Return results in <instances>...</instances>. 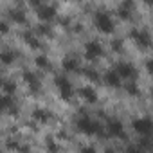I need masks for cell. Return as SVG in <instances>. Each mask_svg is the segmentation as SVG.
I'll use <instances>...</instances> for the list:
<instances>
[{"mask_svg": "<svg viewBox=\"0 0 153 153\" xmlns=\"http://www.w3.org/2000/svg\"><path fill=\"white\" fill-rule=\"evenodd\" d=\"M78 128L83 131V133H99L101 131V126L94 121V119H90V117H81L79 121H78Z\"/></svg>", "mask_w": 153, "mask_h": 153, "instance_id": "1", "label": "cell"}, {"mask_svg": "<svg viewBox=\"0 0 153 153\" xmlns=\"http://www.w3.org/2000/svg\"><path fill=\"white\" fill-rule=\"evenodd\" d=\"M96 25H97V29H101L103 33H110L112 29H114V22H112V18H110V15L108 13H96Z\"/></svg>", "mask_w": 153, "mask_h": 153, "instance_id": "2", "label": "cell"}, {"mask_svg": "<svg viewBox=\"0 0 153 153\" xmlns=\"http://www.w3.org/2000/svg\"><path fill=\"white\" fill-rule=\"evenodd\" d=\"M56 85H58L63 99H70L72 97V87H70V81L67 79V76H58V78H56Z\"/></svg>", "mask_w": 153, "mask_h": 153, "instance_id": "3", "label": "cell"}, {"mask_svg": "<svg viewBox=\"0 0 153 153\" xmlns=\"http://www.w3.org/2000/svg\"><path fill=\"white\" fill-rule=\"evenodd\" d=\"M101 54H103V47H101L99 42H88V43L85 45V56H87L88 59H96V58H99Z\"/></svg>", "mask_w": 153, "mask_h": 153, "instance_id": "4", "label": "cell"}, {"mask_svg": "<svg viewBox=\"0 0 153 153\" xmlns=\"http://www.w3.org/2000/svg\"><path fill=\"white\" fill-rule=\"evenodd\" d=\"M115 72H117V76L119 78H131V76L135 74V68L130 65V63H119L117 65V68H115Z\"/></svg>", "mask_w": 153, "mask_h": 153, "instance_id": "5", "label": "cell"}, {"mask_svg": "<svg viewBox=\"0 0 153 153\" xmlns=\"http://www.w3.org/2000/svg\"><path fill=\"white\" fill-rule=\"evenodd\" d=\"M108 133H110V135H115V137H123V135H124L123 123L117 121V119H112V121L108 123Z\"/></svg>", "mask_w": 153, "mask_h": 153, "instance_id": "6", "label": "cell"}, {"mask_svg": "<svg viewBox=\"0 0 153 153\" xmlns=\"http://www.w3.org/2000/svg\"><path fill=\"white\" fill-rule=\"evenodd\" d=\"M34 6L38 7V15H40L43 20H51V18L56 15V11H54L52 6H43V4H34Z\"/></svg>", "mask_w": 153, "mask_h": 153, "instance_id": "7", "label": "cell"}, {"mask_svg": "<svg viewBox=\"0 0 153 153\" xmlns=\"http://www.w3.org/2000/svg\"><path fill=\"white\" fill-rule=\"evenodd\" d=\"M133 128H135L139 133H148V131L151 130V121H149L148 117H142V119H139V121L133 123Z\"/></svg>", "mask_w": 153, "mask_h": 153, "instance_id": "8", "label": "cell"}, {"mask_svg": "<svg viewBox=\"0 0 153 153\" xmlns=\"http://www.w3.org/2000/svg\"><path fill=\"white\" fill-rule=\"evenodd\" d=\"M131 36L142 45V47H148L149 45V33L148 31H142V29H139V31H133L131 33Z\"/></svg>", "mask_w": 153, "mask_h": 153, "instance_id": "9", "label": "cell"}, {"mask_svg": "<svg viewBox=\"0 0 153 153\" xmlns=\"http://www.w3.org/2000/svg\"><path fill=\"white\" fill-rule=\"evenodd\" d=\"M105 81H106L108 85H112V87H117V85L121 83V78L117 76L115 70H110V72H106V76H105Z\"/></svg>", "mask_w": 153, "mask_h": 153, "instance_id": "10", "label": "cell"}, {"mask_svg": "<svg viewBox=\"0 0 153 153\" xmlns=\"http://www.w3.org/2000/svg\"><path fill=\"white\" fill-rule=\"evenodd\" d=\"M81 96L85 97V101H88V103H94L96 101V90L92 88V87H85V88H81Z\"/></svg>", "mask_w": 153, "mask_h": 153, "instance_id": "11", "label": "cell"}, {"mask_svg": "<svg viewBox=\"0 0 153 153\" xmlns=\"http://www.w3.org/2000/svg\"><path fill=\"white\" fill-rule=\"evenodd\" d=\"M34 119L36 121H42V123H45V121H49L51 119V114L47 112V110H42V108H38V110H34Z\"/></svg>", "mask_w": 153, "mask_h": 153, "instance_id": "12", "label": "cell"}, {"mask_svg": "<svg viewBox=\"0 0 153 153\" xmlns=\"http://www.w3.org/2000/svg\"><path fill=\"white\" fill-rule=\"evenodd\" d=\"M63 67L67 70H76V68L79 67V63H78V59H76V58H67L65 63H63Z\"/></svg>", "mask_w": 153, "mask_h": 153, "instance_id": "13", "label": "cell"}, {"mask_svg": "<svg viewBox=\"0 0 153 153\" xmlns=\"http://www.w3.org/2000/svg\"><path fill=\"white\" fill-rule=\"evenodd\" d=\"M11 106V97L9 96H2L0 97V110H6Z\"/></svg>", "mask_w": 153, "mask_h": 153, "instance_id": "14", "label": "cell"}, {"mask_svg": "<svg viewBox=\"0 0 153 153\" xmlns=\"http://www.w3.org/2000/svg\"><path fill=\"white\" fill-rule=\"evenodd\" d=\"M13 52H2V54H0V59H2L4 63H11L13 61Z\"/></svg>", "mask_w": 153, "mask_h": 153, "instance_id": "15", "label": "cell"}, {"mask_svg": "<svg viewBox=\"0 0 153 153\" xmlns=\"http://www.w3.org/2000/svg\"><path fill=\"white\" fill-rule=\"evenodd\" d=\"M11 18L16 20V22H24V15H22V11H13V13H11Z\"/></svg>", "mask_w": 153, "mask_h": 153, "instance_id": "16", "label": "cell"}, {"mask_svg": "<svg viewBox=\"0 0 153 153\" xmlns=\"http://www.w3.org/2000/svg\"><path fill=\"white\" fill-rule=\"evenodd\" d=\"M4 92H7V94H13L15 92V83H4Z\"/></svg>", "mask_w": 153, "mask_h": 153, "instance_id": "17", "label": "cell"}, {"mask_svg": "<svg viewBox=\"0 0 153 153\" xmlns=\"http://www.w3.org/2000/svg\"><path fill=\"white\" fill-rule=\"evenodd\" d=\"M36 63H38L40 67H47V65H49L47 59H45V56H38V58H36Z\"/></svg>", "mask_w": 153, "mask_h": 153, "instance_id": "18", "label": "cell"}, {"mask_svg": "<svg viewBox=\"0 0 153 153\" xmlns=\"http://www.w3.org/2000/svg\"><path fill=\"white\" fill-rule=\"evenodd\" d=\"M87 76H88L90 79H96V81L99 79V74H97V72H94V70H87Z\"/></svg>", "mask_w": 153, "mask_h": 153, "instance_id": "19", "label": "cell"}, {"mask_svg": "<svg viewBox=\"0 0 153 153\" xmlns=\"http://www.w3.org/2000/svg\"><path fill=\"white\" fill-rule=\"evenodd\" d=\"M81 153H96V149L90 146H85V148H81Z\"/></svg>", "mask_w": 153, "mask_h": 153, "instance_id": "20", "label": "cell"}, {"mask_svg": "<svg viewBox=\"0 0 153 153\" xmlns=\"http://www.w3.org/2000/svg\"><path fill=\"white\" fill-rule=\"evenodd\" d=\"M126 90H128L130 94H137V88H135V85H128V87H126Z\"/></svg>", "mask_w": 153, "mask_h": 153, "instance_id": "21", "label": "cell"}, {"mask_svg": "<svg viewBox=\"0 0 153 153\" xmlns=\"http://www.w3.org/2000/svg\"><path fill=\"white\" fill-rule=\"evenodd\" d=\"M0 31H2V33H6V31H7V24H4V22H0Z\"/></svg>", "mask_w": 153, "mask_h": 153, "instance_id": "22", "label": "cell"}, {"mask_svg": "<svg viewBox=\"0 0 153 153\" xmlns=\"http://www.w3.org/2000/svg\"><path fill=\"white\" fill-rule=\"evenodd\" d=\"M128 153H142V151H140L139 148H130V149H128Z\"/></svg>", "mask_w": 153, "mask_h": 153, "instance_id": "23", "label": "cell"}, {"mask_svg": "<svg viewBox=\"0 0 153 153\" xmlns=\"http://www.w3.org/2000/svg\"><path fill=\"white\" fill-rule=\"evenodd\" d=\"M106 153H115V151L114 149H106Z\"/></svg>", "mask_w": 153, "mask_h": 153, "instance_id": "24", "label": "cell"}]
</instances>
